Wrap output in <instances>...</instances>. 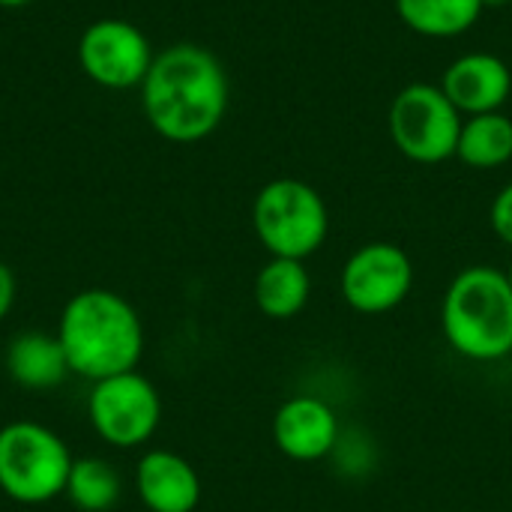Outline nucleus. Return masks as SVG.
Segmentation results:
<instances>
[{"label":"nucleus","mask_w":512,"mask_h":512,"mask_svg":"<svg viewBox=\"0 0 512 512\" xmlns=\"http://www.w3.org/2000/svg\"><path fill=\"white\" fill-rule=\"evenodd\" d=\"M462 114L447 99L441 84L417 81L396 93L387 129L396 150L417 165H438L456 156Z\"/></svg>","instance_id":"6"},{"label":"nucleus","mask_w":512,"mask_h":512,"mask_svg":"<svg viewBox=\"0 0 512 512\" xmlns=\"http://www.w3.org/2000/svg\"><path fill=\"white\" fill-rule=\"evenodd\" d=\"M57 339L69 369L93 384L135 372L144 354V330L135 306L105 288L81 291L63 306Z\"/></svg>","instance_id":"2"},{"label":"nucleus","mask_w":512,"mask_h":512,"mask_svg":"<svg viewBox=\"0 0 512 512\" xmlns=\"http://www.w3.org/2000/svg\"><path fill=\"white\" fill-rule=\"evenodd\" d=\"M135 486L150 512H192L201 501L195 468L171 450H150L138 465Z\"/></svg>","instance_id":"12"},{"label":"nucleus","mask_w":512,"mask_h":512,"mask_svg":"<svg viewBox=\"0 0 512 512\" xmlns=\"http://www.w3.org/2000/svg\"><path fill=\"white\" fill-rule=\"evenodd\" d=\"M504 3H510V0H483L486 9H495V6H504Z\"/></svg>","instance_id":"21"},{"label":"nucleus","mask_w":512,"mask_h":512,"mask_svg":"<svg viewBox=\"0 0 512 512\" xmlns=\"http://www.w3.org/2000/svg\"><path fill=\"white\" fill-rule=\"evenodd\" d=\"M141 105L150 126L174 144L213 135L228 111V75L219 57L201 45L177 42L153 57L141 81Z\"/></svg>","instance_id":"1"},{"label":"nucleus","mask_w":512,"mask_h":512,"mask_svg":"<svg viewBox=\"0 0 512 512\" xmlns=\"http://www.w3.org/2000/svg\"><path fill=\"white\" fill-rule=\"evenodd\" d=\"M441 90L447 93V99L456 105L462 117L492 114L501 111V105L510 99L512 72L498 54L471 51L447 66L441 78Z\"/></svg>","instance_id":"11"},{"label":"nucleus","mask_w":512,"mask_h":512,"mask_svg":"<svg viewBox=\"0 0 512 512\" xmlns=\"http://www.w3.org/2000/svg\"><path fill=\"white\" fill-rule=\"evenodd\" d=\"M12 303H15V276L6 264H0V321L9 315Z\"/></svg>","instance_id":"19"},{"label":"nucleus","mask_w":512,"mask_h":512,"mask_svg":"<svg viewBox=\"0 0 512 512\" xmlns=\"http://www.w3.org/2000/svg\"><path fill=\"white\" fill-rule=\"evenodd\" d=\"M441 327L456 354L495 363L512 354V288L498 267H465L444 294Z\"/></svg>","instance_id":"3"},{"label":"nucleus","mask_w":512,"mask_h":512,"mask_svg":"<svg viewBox=\"0 0 512 512\" xmlns=\"http://www.w3.org/2000/svg\"><path fill=\"white\" fill-rule=\"evenodd\" d=\"M489 219H492L495 234H498L507 246H512V180L495 195L492 210H489Z\"/></svg>","instance_id":"18"},{"label":"nucleus","mask_w":512,"mask_h":512,"mask_svg":"<svg viewBox=\"0 0 512 512\" xmlns=\"http://www.w3.org/2000/svg\"><path fill=\"white\" fill-rule=\"evenodd\" d=\"M504 273H507V279H510V288H512V261H510V267H507Z\"/></svg>","instance_id":"22"},{"label":"nucleus","mask_w":512,"mask_h":512,"mask_svg":"<svg viewBox=\"0 0 512 512\" xmlns=\"http://www.w3.org/2000/svg\"><path fill=\"white\" fill-rule=\"evenodd\" d=\"M153 51L141 27L123 18L93 21L78 39V63L90 81L108 90L138 87L153 63Z\"/></svg>","instance_id":"9"},{"label":"nucleus","mask_w":512,"mask_h":512,"mask_svg":"<svg viewBox=\"0 0 512 512\" xmlns=\"http://www.w3.org/2000/svg\"><path fill=\"white\" fill-rule=\"evenodd\" d=\"M402 24L429 39H453L468 33L486 12L483 0H396Z\"/></svg>","instance_id":"15"},{"label":"nucleus","mask_w":512,"mask_h":512,"mask_svg":"<svg viewBox=\"0 0 512 512\" xmlns=\"http://www.w3.org/2000/svg\"><path fill=\"white\" fill-rule=\"evenodd\" d=\"M273 441L294 462H321L339 444V417L318 396H294L273 417Z\"/></svg>","instance_id":"10"},{"label":"nucleus","mask_w":512,"mask_h":512,"mask_svg":"<svg viewBox=\"0 0 512 512\" xmlns=\"http://www.w3.org/2000/svg\"><path fill=\"white\" fill-rule=\"evenodd\" d=\"M6 372L18 387L51 390L72 369L57 336L48 333H21L6 348Z\"/></svg>","instance_id":"13"},{"label":"nucleus","mask_w":512,"mask_h":512,"mask_svg":"<svg viewBox=\"0 0 512 512\" xmlns=\"http://www.w3.org/2000/svg\"><path fill=\"white\" fill-rule=\"evenodd\" d=\"M30 0H0V6H6V9H18V6H27Z\"/></svg>","instance_id":"20"},{"label":"nucleus","mask_w":512,"mask_h":512,"mask_svg":"<svg viewBox=\"0 0 512 512\" xmlns=\"http://www.w3.org/2000/svg\"><path fill=\"white\" fill-rule=\"evenodd\" d=\"M69 447L45 426L21 420L0 429V489L18 504H45L66 492Z\"/></svg>","instance_id":"5"},{"label":"nucleus","mask_w":512,"mask_h":512,"mask_svg":"<svg viewBox=\"0 0 512 512\" xmlns=\"http://www.w3.org/2000/svg\"><path fill=\"white\" fill-rule=\"evenodd\" d=\"M87 411H90V423L96 435L105 444L120 447V450H132L150 441L162 420L159 393L138 372H123V375L96 381Z\"/></svg>","instance_id":"7"},{"label":"nucleus","mask_w":512,"mask_h":512,"mask_svg":"<svg viewBox=\"0 0 512 512\" xmlns=\"http://www.w3.org/2000/svg\"><path fill=\"white\" fill-rule=\"evenodd\" d=\"M309 297L312 279L306 264L297 258H270L255 276V303L273 321L300 315Z\"/></svg>","instance_id":"14"},{"label":"nucleus","mask_w":512,"mask_h":512,"mask_svg":"<svg viewBox=\"0 0 512 512\" xmlns=\"http://www.w3.org/2000/svg\"><path fill=\"white\" fill-rule=\"evenodd\" d=\"M66 495L81 512H108L120 501V477L105 459H78L72 462Z\"/></svg>","instance_id":"17"},{"label":"nucleus","mask_w":512,"mask_h":512,"mask_svg":"<svg viewBox=\"0 0 512 512\" xmlns=\"http://www.w3.org/2000/svg\"><path fill=\"white\" fill-rule=\"evenodd\" d=\"M456 159L474 171H492L512 159V120L501 111L474 114L462 120Z\"/></svg>","instance_id":"16"},{"label":"nucleus","mask_w":512,"mask_h":512,"mask_svg":"<svg viewBox=\"0 0 512 512\" xmlns=\"http://www.w3.org/2000/svg\"><path fill=\"white\" fill-rule=\"evenodd\" d=\"M414 288V264L396 243H366L342 267V297L354 312L384 315Z\"/></svg>","instance_id":"8"},{"label":"nucleus","mask_w":512,"mask_h":512,"mask_svg":"<svg viewBox=\"0 0 512 512\" xmlns=\"http://www.w3.org/2000/svg\"><path fill=\"white\" fill-rule=\"evenodd\" d=\"M252 228L270 258L306 261L324 246L330 213L315 186L297 177H279L255 195Z\"/></svg>","instance_id":"4"}]
</instances>
